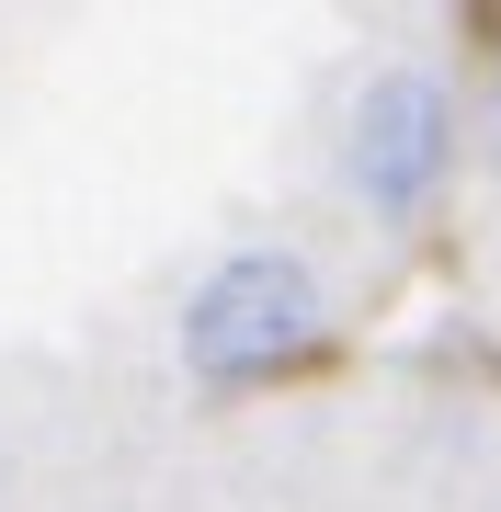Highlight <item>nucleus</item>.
I'll use <instances>...</instances> for the list:
<instances>
[{
    "instance_id": "f257e3e1",
    "label": "nucleus",
    "mask_w": 501,
    "mask_h": 512,
    "mask_svg": "<svg viewBox=\"0 0 501 512\" xmlns=\"http://www.w3.org/2000/svg\"><path fill=\"white\" fill-rule=\"evenodd\" d=\"M319 342H331V296L297 251H228L183 296V365L217 399H251V387L319 365Z\"/></svg>"
},
{
    "instance_id": "7ed1b4c3",
    "label": "nucleus",
    "mask_w": 501,
    "mask_h": 512,
    "mask_svg": "<svg viewBox=\"0 0 501 512\" xmlns=\"http://www.w3.org/2000/svg\"><path fill=\"white\" fill-rule=\"evenodd\" d=\"M490 160H501V80H490Z\"/></svg>"
},
{
    "instance_id": "f03ea898",
    "label": "nucleus",
    "mask_w": 501,
    "mask_h": 512,
    "mask_svg": "<svg viewBox=\"0 0 501 512\" xmlns=\"http://www.w3.org/2000/svg\"><path fill=\"white\" fill-rule=\"evenodd\" d=\"M456 171V103L433 69H376L365 92H353V126H342V183L365 217L410 228L433 194H445Z\"/></svg>"
}]
</instances>
